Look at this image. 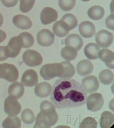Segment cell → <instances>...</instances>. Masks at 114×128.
Wrapping results in <instances>:
<instances>
[{"label": "cell", "mask_w": 114, "mask_h": 128, "mask_svg": "<svg viewBox=\"0 0 114 128\" xmlns=\"http://www.w3.org/2000/svg\"><path fill=\"white\" fill-rule=\"evenodd\" d=\"M60 21L69 31L75 28L78 25L77 18L71 14H67L64 15Z\"/></svg>", "instance_id": "obj_24"}, {"label": "cell", "mask_w": 114, "mask_h": 128, "mask_svg": "<svg viewBox=\"0 0 114 128\" xmlns=\"http://www.w3.org/2000/svg\"><path fill=\"white\" fill-rule=\"evenodd\" d=\"M52 88L51 85L48 82H42L35 88V94L40 98H46L51 94Z\"/></svg>", "instance_id": "obj_19"}, {"label": "cell", "mask_w": 114, "mask_h": 128, "mask_svg": "<svg viewBox=\"0 0 114 128\" xmlns=\"http://www.w3.org/2000/svg\"><path fill=\"white\" fill-rule=\"evenodd\" d=\"M94 66L89 60H84L79 62L76 66L77 72L82 76L91 74L93 70Z\"/></svg>", "instance_id": "obj_15"}, {"label": "cell", "mask_w": 114, "mask_h": 128, "mask_svg": "<svg viewBox=\"0 0 114 128\" xmlns=\"http://www.w3.org/2000/svg\"><path fill=\"white\" fill-rule=\"evenodd\" d=\"M38 81V77L36 72L31 69L27 70L24 73L21 83L25 86L32 87L36 86Z\"/></svg>", "instance_id": "obj_13"}, {"label": "cell", "mask_w": 114, "mask_h": 128, "mask_svg": "<svg viewBox=\"0 0 114 128\" xmlns=\"http://www.w3.org/2000/svg\"><path fill=\"white\" fill-rule=\"evenodd\" d=\"M98 122L95 118L86 117L82 120L79 128H96L97 127Z\"/></svg>", "instance_id": "obj_32"}, {"label": "cell", "mask_w": 114, "mask_h": 128, "mask_svg": "<svg viewBox=\"0 0 114 128\" xmlns=\"http://www.w3.org/2000/svg\"><path fill=\"white\" fill-rule=\"evenodd\" d=\"M5 6L11 8L15 6L18 4V0H1Z\"/></svg>", "instance_id": "obj_37"}, {"label": "cell", "mask_w": 114, "mask_h": 128, "mask_svg": "<svg viewBox=\"0 0 114 128\" xmlns=\"http://www.w3.org/2000/svg\"><path fill=\"white\" fill-rule=\"evenodd\" d=\"M19 76L18 70L15 65L8 63L0 64V78L14 82L17 81Z\"/></svg>", "instance_id": "obj_4"}, {"label": "cell", "mask_w": 114, "mask_h": 128, "mask_svg": "<svg viewBox=\"0 0 114 128\" xmlns=\"http://www.w3.org/2000/svg\"><path fill=\"white\" fill-rule=\"evenodd\" d=\"M106 26L108 29L114 30V14L109 16L105 20Z\"/></svg>", "instance_id": "obj_36"}, {"label": "cell", "mask_w": 114, "mask_h": 128, "mask_svg": "<svg viewBox=\"0 0 114 128\" xmlns=\"http://www.w3.org/2000/svg\"><path fill=\"white\" fill-rule=\"evenodd\" d=\"M84 52L86 57L91 60H96L99 58L100 48L96 44L90 43L84 48Z\"/></svg>", "instance_id": "obj_21"}, {"label": "cell", "mask_w": 114, "mask_h": 128, "mask_svg": "<svg viewBox=\"0 0 114 128\" xmlns=\"http://www.w3.org/2000/svg\"><path fill=\"white\" fill-rule=\"evenodd\" d=\"M86 102L88 110L93 112H97L103 106V98L100 93H93L87 97Z\"/></svg>", "instance_id": "obj_6"}, {"label": "cell", "mask_w": 114, "mask_h": 128, "mask_svg": "<svg viewBox=\"0 0 114 128\" xmlns=\"http://www.w3.org/2000/svg\"><path fill=\"white\" fill-rule=\"evenodd\" d=\"M25 92L24 86L19 82L13 83L8 89L9 95L17 100L23 96Z\"/></svg>", "instance_id": "obj_20"}, {"label": "cell", "mask_w": 114, "mask_h": 128, "mask_svg": "<svg viewBox=\"0 0 114 128\" xmlns=\"http://www.w3.org/2000/svg\"><path fill=\"white\" fill-rule=\"evenodd\" d=\"M113 39V34L106 30H101L96 35V42L98 45L102 48L109 47L112 44Z\"/></svg>", "instance_id": "obj_7"}, {"label": "cell", "mask_w": 114, "mask_h": 128, "mask_svg": "<svg viewBox=\"0 0 114 128\" xmlns=\"http://www.w3.org/2000/svg\"><path fill=\"white\" fill-rule=\"evenodd\" d=\"M82 86L89 94L96 92L99 88V83L96 76L91 75L85 77L82 81Z\"/></svg>", "instance_id": "obj_10"}, {"label": "cell", "mask_w": 114, "mask_h": 128, "mask_svg": "<svg viewBox=\"0 0 114 128\" xmlns=\"http://www.w3.org/2000/svg\"><path fill=\"white\" fill-rule=\"evenodd\" d=\"M62 65V72L60 78H70L73 76L76 73L74 66L69 61L61 62Z\"/></svg>", "instance_id": "obj_23"}, {"label": "cell", "mask_w": 114, "mask_h": 128, "mask_svg": "<svg viewBox=\"0 0 114 128\" xmlns=\"http://www.w3.org/2000/svg\"><path fill=\"white\" fill-rule=\"evenodd\" d=\"M87 14L91 19L97 20L102 18L104 15L105 10L101 6H93L89 9Z\"/></svg>", "instance_id": "obj_25"}, {"label": "cell", "mask_w": 114, "mask_h": 128, "mask_svg": "<svg viewBox=\"0 0 114 128\" xmlns=\"http://www.w3.org/2000/svg\"><path fill=\"white\" fill-rule=\"evenodd\" d=\"M21 42L23 48H28L32 46L34 43L33 36L27 32L21 33L18 36Z\"/></svg>", "instance_id": "obj_29"}, {"label": "cell", "mask_w": 114, "mask_h": 128, "mask_svg": "<svg viewBox=\"0 0 114 128\" xmlns=\"http://www.w3.org/2000/svg\"><path fill=\"white\" fill-rule=\"evenodd\" d=\"M2 126L5 128H20L21 126V120L17 116H9L3 122Z\"/></svg>", "instance_id": "obj_27"}, {"label": "cell", "mask_w": 114, "mask_h": 128, "mask_svg": "<svg viewBox=\"0 0 114 128\" xmlns=\"http://www.w3.org/2000/svg\"><path fill=\"white\" fill-rule=\"evenodd\" d=\"M58 18L57 11L52 8L46 7L41 14V20L42 24L44 25L51 24L56 20Z\"/></svg>", "instance_id": "obj_12"}, {"label": "cell", "mask_w": 114, "mask_h": 128, "mask_svg": "<svg viewBox=\"0 0 114 128\" xmlns=\"http://www.w3.org/2000/svg\"><path fill=\"white\" fill-rule=\"evenodd\" d=\"M65 43L66 46L73 47L78 51L82 47L83 41L78 34H72L65 39Z\"/></svg>", "instance_id": "obj_18"}, {"label": "cell", "mask_w": 114, "mask_h": 128, "mask_svg": "<svg viewBox=\"0 0 114 128\" xmlns=\"http://www.w3.org/2000/svg\"><path fill=\"white\" fill-rule=\"evenodd\" d=\"M4 110L9 116H16L22 110L21 104L17 99L9 96L5 100Z\"/></svg>", "instance_id": "obj_8"}, {"label": "cell", "mask_w": 114, "mask_h": 128, "mask_svg": "<svg viewBox=\"0 0 114 128\" xmlns=\"http://www.w3.org/2000/svg\"><path fill=\"white\" fill-rule=\"evenodd\" d=\"M53 31L55 36L60 38L65 36L69 32L68 30L65 28L61 21H57L54 24Z\"/></svg>", "instance_id": "obj_30"}, {"label": "cell", "mask_w": 114, "mask_h": 128, "mask_svg": "<svg viewBox=\"0 0 114 128\" xmlns=\"http://www.w3.org/2000/svg\"><path fill=\"white\" fill-rule=\"evenodd\" d=\"M52 102L45 100L40 106L41 111L36 118L34 128H51L58 122L59 116Z\"/></svg>", "instance_id": "obj_2"}, {"label": "cell", "mask_w": 114, "mask_h": 128, "mask_svg": "<svg viewBox=\"0 0 114 128\" xmlns=\"http://www.w3.org/2000/svg\"><path fill=\"white\" fill-rule=\"evenodd\" d=\"M79 31L82 36L86 38H91L96 34L94 24L89 21L82 22L79 26Z\"/></svg>", "instance_id": "obj_14"}, {"label": "cell", "mask_w": 114, "mask_h": 128, "mask_svg": "<svg viewBox=\"0 0 114 128\" xmlns=\"http://www.w3.org/2000/svg\"><path fill=\"white\" fill-rule=\"evenodd\" d=\"M100 60L104 62L110 69H114V53L109 49L103 48L100 50L99 53Z\"/></svg>", "instance_id": "obj_17"}, {"label": "cell", "mask_w": 114, "mask_h": 128, "mask_svg": "<svg viewBox=\"0 0 114 128\" xmlns=\"http://www.w3.org/2000/svg\"><path fill=\"white\" fill-rule=\"evenodd\" d=\"M62 72L61 63H54L43 66L40 70V74L45 80H49L55 77L60 78Z\"/></svg>", "instance_id": "obj_3"}, {"label": "cell", "mask_w": 114, "mask_h": 128, "mask_svg": "<svg viewBox=\"0 0 114 128\" xmlns=\"http://www.w3.org/2000/svg\"><path fill=\"white\" fill-rule=\"evenodd\" d=\"M9 58L6 46H0V61L6 60Z\"/></svg>", "instance_id": "obj_35"}, {"label": "cell", "mask_w": 114, "mask_h": 128, "mask_svg": "<svg viewBox=\"0 0 114 128\" xmlns=\"http://www.w3.org/2000/svg\"><path fill=\"white\" fill-rule=\"evenodd\" d=\"M23 60L25 64L30 67L40 66L43 61V57L39 52L31 49L27 50L24 53Z\"/></svg>", "instance_id": "obj_5"}, {"label": "cell", "mask_w": 114, "mask_h": 128, "mask_svg": "<svg viewBox=\"0 0 114 128\" xmlns=\"http://www.w3.org/2000/svg\"><path fill=\"white\" fill-rule=\"evenodd\" d=\"M100 82L105 85H108L113 82V73L109 69H105L99 73L98 76Z\"/></svg>", "instance_id": "obj_26"}, {"label": "cell", "mask_w": 114, "mask_h": 128, "mask_svg": "<svg viewBox=\"0 0 114 128\" xmlns=\"http://www.w3.org/2000/svg\"><path fill=\"white\" fill-rule=\"evenodd\" d=\"M37 40L38 43L41 46L48 47L51 46L54 42L55 37L50 30L44 29L38 33Z\"/></svg>", "instance_id": "obj_9"}, {"label": "cell", "mask_w": 114, "mask_h": 128, "mask_svg": "<svg viewBox=\"0 0 114 128\" xmlns=\"http://www.w3.org/2000/svg\"><path fill=\"white\" fill-rule=\"evenodd\" d=\"M3 17L2 14H1V12H0V27H1L2 26L3 24Z\"/></svg>", "instance_id": "obj_39"}, {"label": "cell", "mask_w": 114, "mask_h": 128, "mask_svg": "<svg viewBox=\"0 0 114 128\" xmlns=\"http://www.w3.org/2000/svg\"><path fill=\"white\" fill-rule=\"evenodd\" d=\"M62 56L66 60L71 61L75 60L78 55V51L75 48L66 46L61 51Z\"/></svg>", "instance_id": "obj_28"}, {"label": "cell", "mask_w": 114, "mask_h": 128, "mask_svg": "<svg viewBox=\"0 0 114 128\" xmlns=\"http://www.w3.org/2000/svg\"><path fill=\"white\" fill-rule=\"evenodd\" d=\"M9 57L15 58L20 53L22 44L19 36L13 37L6 46Z\"/></svg>", "instance_id": "obj_11"}, {"label": "cell", "mask_w": 114, "mask_h": 128, "mask_svg": "<svg viewBox=\"0 0 114 128\" xmlns=\"http://www.w3.org/2000/svg\"><path fill=\"white\" fill-rule=\"evenodd\" d=\"M87 97V92L77 81L61 78L54 83L50 98L56 108L65 109L83 106Z\"/></svg>", "instance_id": "obj_1"}, {"label": "cell", "mask_w": 114, "mask_h": 128, "mask_svg": "<svg viewBox=\"0 0 114 128\" xmlns=\"http://www.w3.org/2000/svg\"><path fill=\"white\" fill-rule=\"evenodd\" d=\"M36 0H20V10L23 13H27L32 9Z\"/></svg>", "instance_id": "obj_34"}, {"label": "cell", "mask_w": 114, "mask_h": 128, "mask_svg": "<svg viewBox=\"0 0 114 128\" xmlns=\"http://www.w3.org/2000/svg\"><path fill=\"white\" fill-rule=\"evenodd\" d=\"M81 0L83 1V2H87L90 1V0Z\"/></svg>", "instance_id": "obj_40"}, {"label": "cell", "mask_w": 114, "mask_h": 128, "mask_svg": "<svg viewBox=\"0 0 114 128\" xmlns=\"http://www.w3.org/2000/svg\"><path fill=\"white\" fill-rule=\"evenodd\" d=\"M76 4V0H59V6L66 12L73 10Z\"/></svg>", "instance_id": "obj_33"}, {"label": "cell", "mask_w": 114, "mask_h": 128, "mask_svg": "<svg viewBox=\"0 0 114 128\" xmlns=\"http://www.w3.org/2000/svg\"><path fill=\"white\" fill-rule=\"evenodd\" d=\"M13 23L18 28L23 30H29L31 28L33 24L29 17L23 15H17L14 17Z\"/></svg>", "instance_id": "obj_16"}, {"label": "cell", "mask_w": 114, "mask_h": 128, "mask_svg": "<svg viewBox=\"0 0 114 128\" xmlns=\"http://www.w3.org/2000/svg\"><path fill=\"white\" fill-rule=\"evenodd\" d=\"M114 123V115L109 111H104L101 114L100 120V126L101 128H109Z\"/></svg>", "instance_id": "obj_22"}, {"label": "cell", "mask_w": 114, "mask_h": 128, "mask_svg": "<svg viewBox=\"0 0 114 128\" xmlns=\"http://www.w3.org/2000/svg\"><path fill=\"white\" fill-rule=\"evenodd\" d=\"M21 118L24 122L27 124H32L35 120L33 112L29 108L26 109L22 112Z\"/></svg>", "instance_id": "obj_31"}, {"label": "cell", "mask_w": 114, "mask_h": 128, "mask_svg": "<svg viewBox=\"0 0 114 128\" xmlns=\"http://www.w3.org/2000/svg\"><path fill=\"white\" fill-rule=\"evenodd\" d=\"M7 34L4 31L0 30V43L4 42L6 38Z\"/></svg>", "instance_id": "obj_38"}]
</instances>
